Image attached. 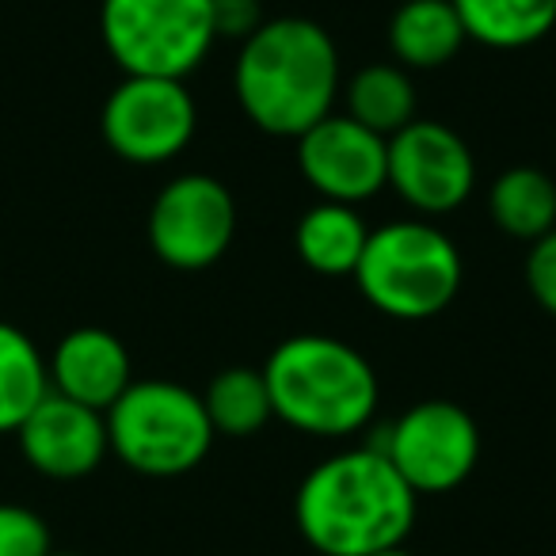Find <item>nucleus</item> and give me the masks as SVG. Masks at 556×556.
Here are the masks:
<instances>
[{
  "instance_id": "1",
  "label": "nucleus",
  "mask_w": 556,
  "mask_h": 556,
  "mask_svg": "<svg viewBox=\"0 0 556 556\" xmlns=\"http://www.w3.org/2000/svg\"><path fill=\"white\" fill-rule=\"evenodd\" d=\"M419 495L378 446L332 454L305 472L294 522L320 556H374L408 541Z\"/></svg>"
},
{
  "instance_id": "2",
  "label": "nucleus",
  "mask_w": 556,
  "mask_h": 556,
  "mask_svg": "<svg viewBox=\"0 0 556 556\" xmlns=\"http://www.w3.org/2000/svg\"><path fill=\"white\" fill-rule=\"evenodd\" d=\"M340 50L332 35L305 16L267 20L240 42L232 92L248 123L270 138H302L332 115L340 96Z\"/></svg>"
},
{
  "instance_id": "20",
  "label": "nucleus",
  "mask_w": 556,
  "mask_h": 556,
  "mask_svg": "<svg viewBox=\"0 0 556 556\" xmlns=\"http://www.w3.org/2000/svg\"><path fill=\"white\" fill-rule=\"evenodd\" d=\"M202 404H206L214 434H225V439H252L275 419L267 378L252 366H229L217 374L202 393Z\"/></svg>"
},
{
  "instance_id": "22",
  "label": "nucleus",
  "mask_w": 556,
  "mask_h": 556,
  "mask_svg": "<svg viewBox=\"0 0 556 556\" xmlns=\"http://www.w3.org/2000/svg\"><path fill=\"white\" fill-rule=\"evenodd\" d=\"M526 287H530L533 302L548 317H556V229L530 244V255H526Z\"/></svg>"
},
{
  "instance_id": "21",
  "label": "nucleus",
  "mask_w": 556,
  "mask_h": 556,
  "mask_svg": "<svg viewBox=\"0 0 556 556\" xmlns=\"http://www.w3.org/2000/svg\"><path fill=\"white\" fill-rule=\"evenodd\" d=\"M54 548L42 515L20 503H0V556H47Z\"/></svg>"
},
{
  "instance_id": "8",
  "label": "nucleus",
  "mask_w": 556,
  "mask_h": 556,
  "mask_svg": "<svg viewBox=\"0 0 556 556\" xmlns=\"http://www.w3.org/2000/svg\"><path fill=\"white\" fill-rule=\"evenodd\" d=\"M237 202L222 179L187 172L164 184L149 206V248L176 270H206L229 252Z\"/></svg>"
},
{
  "instance_id": "25",
  "label": "nucleus",
  "mask_w": 556,
  "mask_h": 556,
  "mask_svg": "<svg viewBox=\"0 0 556 556\" xmlns=\"http://www.w3.org/2000/svg\"><path fill=\"white\" fill-rule=\"evenodd\" d=\"M47 556H85V553H58V548H50Z\"/></svg>"
},
{
  "instance_id": "5",
  "label": "nucleus",
  "mask_w": 556,
  "mask_h": 556,
  "mask_svg": "<svg viewBox=\"0 0 556 556\" xmlns=\"http://www.w3.org/2000/svg\"><path fill=\"white\" fill-rule=\"evenodd\" d=\"M103 419L111 454L141 477H184L206 462L217 439L202 396L179 381H130Z\"/></svg>"
},
{
  "instance_id": "7",
  "label": "nucleus",
  "mask_w": 556,
  "mask_h": 556,
  "mask_svg": "<svg viewBox=\"0 0 556 556\" xmlns=\"http://www.w3.org/2000/svg\"><path fill=\"white\" fill-rule=\"evenodd\" d=\"M393 469L416 495H442L462 488L480 462V427L454 401H419L378 442Z\"/></svg>"
},
{
  "instance_id": "13",
  "label": "nucleus",
  "mask_w": 556,
  "mask_h": 556,
  "mask_svg": "<svg viewBox=\"0 0 556 556\" xmlns=\"http://www.w3.org/2000/svg\"><path fill=\"white\" fill-rule=\"evenodd\" d=\"M47 370L54 393L96 412H108L134 381L130 351L108 328H73L58 340Z\"/></svg>"
},
{
  "instance_id": "3",
  "label": "nucleus",
  "mask_w": 556,
  "mask_h": 556,
  "mask_svg": "<svg viewBox=\"0 0 556 556\" xmlns=\"http://www.w3.org/2000/svg\"><path fill=\"white\" fill-rule=\"evenodd\" d=\"M275 419L313 439H348L378 412V374L336 336H290L263 363Z\"/></svg>"
},
{
  "instance_id": "10",
  "label": "nucleus",
  "mask_w": 556,
  "mask_h": 556,
  "mask_svg": "<svg viewBox=\"0 0 556 556\" xmlns=\"http://www.w3.org/2000/svg\"><path fill=\"white\" fill-rule=\"evenodd\" d=\"M389 187L416 214H450L477 187V161L469 141L446 123L412 118L389 138Z\"/></svg>"
},
{
  "instance_id": "12",
  "label": "nucleus",
  "mask_w": 556,
  "mask_h": 556,
  "mask_svg": "<svg viewBox=\"0 0 556 556\" xmlns=\"http://www.w3.org/2000/svg\"><path fill=\"white\" fill-rule=\"evenodd\" d=\"M16 439L27 465L50 480H80L100 469L103 457L111 454L103 412L85 408L54 389L20 424Z\"/></svg>"
},
{
  "instance_id": "15",
  "label": "nucleus",
  "mask_w": 556,
  "mask_h": 556,
  "mask_svg": "<svg viewBox=\"0 0 556 556\" xmlns=\"http://www.w3.org/2000/svg\"><path fill=\"white\" fill-rule=\"evenodd\" d=\"M366 240H370V229H366L363 214L355 206H348V202L328 199L305 210L294 229V248L302 255V263L328 278L355 275Z\"/></svg>"
},
{
  "instance_id": "24",
  "label": "nucleus",
  "mask_w": 556,
  "mask_h": 556,
  "mask_svg": "<svg viewBox=\"0 0 556 556\" xmlns=\"http://www.w3.org/2000/svg\"><path fill=\"white\" fill-rule=\"evenodd\" d=\"M374 556H416V553H408L404 545H396V548H386V553H374Z\"/></svg>"
},
{
  "instance_id": "18",
  "label": "nucleus",
  "mask_w": 556,
  "mask_h": 556,
  "mask_svg": "<svg viewBox=\"0 0 556 556\" xmlns=\"http://www.w3.org/2000/svg\"><path fill=\"white\" fill-rule=\"evenodd\" d=\"M348 115L358 126L393 138L396 130L416 118V85L412 73L401 70L396 62H374L363 65L348 80Z\"/></svg>"
},
{
  "instance_id": "17",
  "label": "nucleus",
  "mask_w": 556,
  "mask_h": 556,
  "mask_svg": "<svg viewBox=\"0 0 556 556\" xmlns=\"http://www.w3.org/2000/svg\"><path fill=\"white\" fill-rule=\"evenodd\" d=\"M469 42L526 50L556 27V0H454Z\"/></svg>"
},
{
  "instance_id": "11",
  "label": "nucleus",
  "mask_w": 556,
  "mask_h": 556,
  "mask_svg": "<svg viewBox=\"0 0 556 556\" xmlns=\"http://www.w3.org/2000/svg\"><path fill=\"white\" fill-rule=\"evenodd\" d=\"M294 141L298 168L320 199L358 206L389 187V138L358 126L351 115L332 111Z\"/></svg>"
},
{
  "instance_id": "19",
  "label": "nucleus",
  "mask_w": 556,
  "mask_h": 556,
  "mask_svg": "<svg viewBox=\"0 0 556 556\" xmlns=\"http://www.w3.org/2000/svg\"><path fill=\"white\" fill-rule=\"evenodd\" d=\"M50 393V370L27 332L0 320V434H16L20 424Z\"/></svg>"
},
{
  "instance_id": "16",
  "label": "nucleus",
  "mask_w": 556,
  "mask_h": 556,
  "mask_svg": "<svg viewBox=\"0 0 556 556\" xmlns=\"http://www.w3.org/2000/svg\"><path fill=\"white\" fill-rule=\"evenodd\" d=\"M488 214H492L495 229H503L515 240H541L545 232L556 229V184L541 168L518 164L495 176L488 187Z\"/></svg>"
},
{
  "instance_id": "4",
  "label": "nucleus",
  "mask_w": 556,
  "mask_h": 556,
  "mask_svg": "<svg viewBox=\"0 0 556 556\" xmlns=\"http://www.w3.org/2000/svg\"><path fill=\"white\" fill-rule=\"evenodd\" d=\"M465 263L457 244L431 222H389L370 229L355 267L358 294L393 320H431L454 305Z\"/></svg>"
},
{
  "instance_id": "14",
  "label": "nucleus",
  "mask_w": 556,
  "mask_h": 556,
  "mask_svg": "<svg viewBox=\"0 0 556 556\" xmlns=\"http://www.w3.org/2000/svg\"><path fill=\"white\" fill-rule=\"evenodd\" d=\"M469 42L454 0H404L389 20V50L401 70H442Z\"/></svg>"
},
{
  "instance_id": "9",
  "label": "nucleus",
  "mask_w": 556,
  "mask_h": 556,
  "mask_svg": "<svg viewBox=\"0 0 556 556\" xmlns=\"http://www.w3.org/2000/svg\"><path fill=\"white\" fill-rule=\"evenodd\" d=\"M199 108L184 80L123 77L100 115L103 141L130 164H164L179 156L194 138Z\"/></svg>"
},
{
  "instance_id": "23",
  "label": "nucleus",
  "mask_w": 556,
  "mask_h": 556,
  "mask_svg": "<svg viewBox=\"0 0 556 556\" xmlns=\"http://www.w3.org/2000/svg\"><path fill=\"white\" fill-rule=\"evenodd\" d=\"M214 12V35L217 39H252L267 20H263L260 0H210Z\"/></svg>"
},
{
  "instance_id": "6",
  "label": "nucleus",
  "mask_w": 556,
  "mask_h": 556,
  "mask_svg": "<svg viewBox=\"0 0 556 556\" xmlns=\"http://www.w3.org/2000/svg\"><path fill=\"white\" fill-rule=\"evenodd\" d=\"M100 35L126 77L172 80L191 77L217 42L210 0H103Z\"/></svg>"
}]
</instances>
